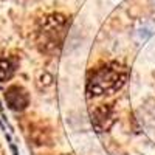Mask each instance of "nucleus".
<instances>
[{"label":"nucleus","instance_id":"20e7f679","mask_svg":"<svg viewBox=\"0 0 155 155\" xmlns=\"http://www.w3.org/2000/svg\"><path fill=\"white\" fill-rule=\"evenodd\" d=\"M92 123L98 132L109 130L115 123V110L110 106H99L92 113Z\"/></svg>","mask_w":155,"mask_h":155},{"label":"nucleus","instance_id":"7ed1b4c3","mask_svg":"<svg viewBox=\"0 0 155 155\" xmlns=\"http://www.w3.org/2000/svg\"><path fill=\"white\" fill-rule=\"evenodd\" d=\"M5 101L11 110L22 112L30 104V95L28 92L20 85H11L5 92Z\"/></svg>","mask_w":155,"mask_h":155},{"label":"nucleus","instance_id":"39448f33","mask_svg":"<svg viewBox=\"0 0 155 155\" xmlns=\"http://www.w3.org/2000/svg\"><path fill=\"white\" fill-rule=\"evenodd\" d=\"M16 67H17L16 59L6 58V56L0 58V82H5V81L11 79L16 73Z\"/></svg>","mask_w":155,"mask_h":155},{"label":"nucleus","instance_id":"f03ea898","mask_svg":"<svg viewBox=\"0 0 155 155\" xmlns=\"http://www.w3.org/2000/svg\"><path fill=\"white\" fill-rule=\"evenodd\" d=\"M70 20L64 14L53 12L39 20L36 27V44L45 54H58L67 37Z\"/></svg>","mask_w":155,"mask_h":155},{"label":"nucleus","instance_id":"f257e3e1","mask_svg":"<svg viewBox=\"0 0 155 155\" xmlns=\"http://www.w3.org/2000/svg\"><path fill=\"white\" fill-rule=\"evenodd\" d=\"M129 79V70L120 62H107L95 68L87 79V95L99 98L112 95L124 87Z\"/></svg>","mask_w":155,"mask_h":155}]
</instances>
